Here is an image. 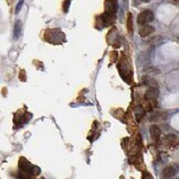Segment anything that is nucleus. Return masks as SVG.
<instances>
[{
    "mask_svg": "<svg viewBox=\"0 0 179 179\" xmlns=\"http://www.w3.org/2000/svg\"><path fill=\"white\" fill-rule=\"evenodd\" d=\"M179 171V165L178 164H174V165H169L163 170V177L165 178H170L177 175Z\"/></svg>",
    "mask_w": 179,
    "mask_h": 179,
    "instance_id": "obj_2",
    "label": "nucleus"
},
{
    "mask_svg": "<svg viewBox=\"0 0 179 179\" xmlns=\"http://www.w3.org/2000/svg\"><path fill=\"white\" fill-rule=\"evenodd\" d=\"M114 16L115 14L108 13V12H106V11L101 16V18H102V22L104 24V27L109 26V24H112L113 22H114V19H115Z\"/></svg>",
    "mask_w": 179,
    "mask_h": 179,
    "instance_id": "obj_8",
    "label": "nucleus"
},
{
    "mask_svg": "<svg viewBox=\"0 0 179 179\" xmlns=\"http://www.w3.org/2000/svg\"><path fill=\"white\" fill-rule=\"evenodd\" d=\"M69 6H70V1H69V0H65L64 3H63V11H64V12H68Z\"/></svg>",
    "mask_w": 179,
    "mask_h": 179,
    "instance_id": "obj_15",
    "label": "nucleus"
},
{
    "mask_svg": "<svg viewBox=\"0 0 179 179\" xmlns=\"http://www.w3.org/2000/svg\"><path fill=\"white\" fill-rule=\"evenodd\" d=\"M117 10V0H106L105 1V11L115 14Z\"/></svg>",
    "mask_w": 179,
    "mask_h": 179,
    "instance_id": "obj_6",
    "label": "nucleus"
},
{
    "mask_svg": "<svg viewBox=\"0 0 179 179\" xmlns=\"http://www.w3.org/2000/svg\"><path fill=\"white\" fill-rule=\"evenodd\" d=\"M133 17H132V13H128V19H127V27H128V31H129L130 33L133 32Z\"/></svg>",
    "mask_w": 179,
    "mask_h": 179,
    "instance_id": "obj_14",
    "label": "nucleus"
},
{
    "mask_svg": "<svg viewBox=\"0 0 179 179\" xmlns=\"http://www.w3.org/2000/svg\"><path fill=\"white\" fill-rule=\"evenodd\" d=\"M154 31H155V29H154L153 27L148 26V24H145V26L140 30V37H143V38L148 37V35H150Z\"/></svg>",
    "mask_w": 179,
    "mask_h": 179,
    "instance_id": "obj_9",
    "label": "nucleus"
},
{
    "mask_svg": "<svg viewBox=\"0 0 179 179\" xmlns=\"http://www.w3.org/2000/svg\"><path fill=\"white\" fill-rule=\"evenodd\" d=\"M22 5H24V0H20V1H19V3L17 5V7H16V13H19L21 7H22Z\"/></svg>",
    "mask_w": 179,
    "mask_h": 179,
    "instance_id": "obj_16",
    "label": "nucleus"
},
{
    "mask_svg": "<svg viewBox=\"0 0 179 179\" xmlns=\"http://www.w3.org/2000/svg\"><path fill=\"white\" fill-rule=\"evenodd\" d=\"M18 165H19V168H20L22 171H27V172H29V174H31L33 176V168H34V166L31 165V163H29L26 158H20V159H19Z\"/></svg>",
    "mask_w": 179,
    "mask_h": 179,
    "instance_id": "obj_3",
    "label": "nucleus"
},
{
    "mask_svg": "<svg viewBox=\"0 0 179 179\" xmlns=\"http://www.w3.org/2000/svg\"><path fill=\"white\" fill-rule=\"evenodd\" d=\"M153 20H154V13L150 10H144L137 17V24L140 26H145V24L151 22Z\"/></svg>",
    "mask_w": 179,
    "mask_h": 179,
    "instance_id": "obj_1",
    "label": "nucleus"
},
{
    "mask_svg": "<svg viewBox=\"0 0 179 179\" xmlns=\"http://www.w3.org/2000/svg\"><path fill=\"white\" fill-rule=\"evenodd\" d=\"M149 133H150V136L155 142H158L159 140V137H161V128L158 127L157 125H151L149 127Z\"/></svg>",
    "mask_w": 179,
    "mask_h": 179,
    "instance_id": "obj_7",
    "label": "nucleus"
},
{
    "mask_svg": "<svg viewBox=\"0 0 179 179\" xmlns=\"http://www.w3.org/2000/svg\"><path fill=\"white\" fill-rule=\"evenodd\" d=\"M166 118H167V113L161 111L153 112L150 114V116H149V119L151 122H164Z\"/></svg>",
    "mask_w": 179,
    "mask_h": 179,
    "instance_id": "obj_5",
    "label": "nucleus"
},
{
    "mask_svg": "<svg viewBox=\"0 0 179 179\" xmlns=\"http://www.w3.org/2000/svg\"><path fill=\"white\" fill-rule=\"evenodd\" d=\"M175 3H179V0H174Z\"/></svg>",
    "mask_w": 179,
    "mask_h": 179,
    "instance_id": "obj_17",
    "label": "nucleus"
},
{
    "mask_svg": "<svg viewBox=\"0 0 179 179\" xmlns=\"http://www.w3.org/2000/svg\"><path fill=\"white\" fill-rule=\"evenodd\" d=\"M157 97H158V87H149V90L146 92V95H145L146 101L155 104Z\"/></svg>",
    "mask_w": 179,
    "mask_h": 179,
    "instance_id": "obj_4",
    "label": "nucleus"
},
{
    "mask_svg": "<svg viewBox=\"0 0 179 179\" xmlns=\"http://www.w3.org/2000/svg\"><path fill=\"white\" fill-rule=\"evenodd\" d=\"M21 29H22V24H21V21H17L14 24V39H18L19 35L21 33Z\"/></svg>",
    "mask_w": 179,
    "mask_h": 179,
    "instance_id": "obj_12",
    "label": "nucleus"
},
{
    "mask_svg": "<svg viewBox=\"0 0 179 179\" xmlns=\"http://www.w3.org/2000/svg\"><path fill=\"white\" fill-rule=\"evenodd\" d=\"M177 142H178V137L176 135H174V134H169V135L166 136V143L168 145H170V146L176 145Z\"/></svg>",
    "mask_w": 179,
    "mask_h": 179,
    "instance_id": "obj_11",
    "label": "nucleus"
},
{
    "mask_svg": "<svg viewBox=\"0 0 179 179\" xmlns=\"http://www.w3.org/2000/svg\"><path fill=\"white\" fill-rule=\"evenodd\" d=\"M143 83H144L145 85H148L149 87H158V83L156 82V80L151 79V77L149 76H145L144 79H143Z\"/></svg>",
    "mask_w": 179,
    "mask_h": 179,
    "instance_id": "obj_10",
    "label": "nucleus"
},
{
    "mask_svg": "<svg viewBox=\"0 0 179 179\" xmlns=\"http://www.w3.org/2000/svg\"><path fill=\"white\" fill-rule=\"evenodd\" d=\"M136 119H137V122H140V119L144 117L145 115V109L143 108L142 106H138L137 108H136Z\"/></svg>",
    "mask_w": 179,
    "mask_h": 179,
    "instance_id": "obj_13",
    "label": "nucleus"
}]
</instances>
